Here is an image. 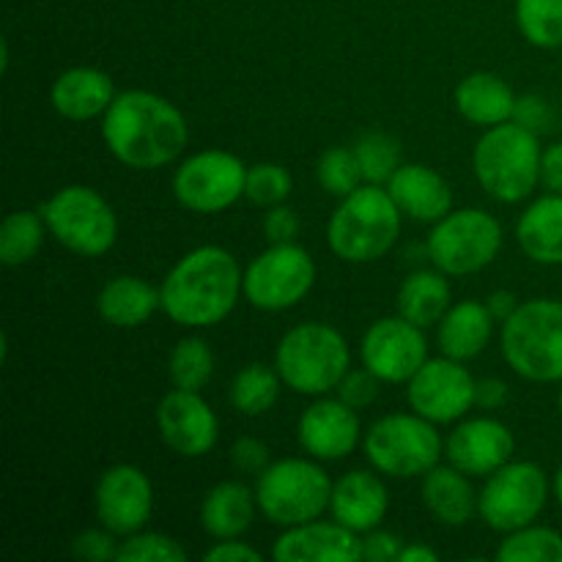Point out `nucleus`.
Segmentation results:
<instances>
[{"instance_id":"1","label":"nucleus","mask_w":562,"mask_h":562,"mask_svg":"<svg viewBox=\"0 0 562 562\" xmlns=\"http://www.w3.org/2000/svg\"><path fill=\"white\" fill-rule=\"evenodd\" d=\"M102 137L121 165L154 170L184 154L190 126L181 110L159 93L124 91L102 115Z\"/></svg>"},{"instance_id":"2","label":"nucleus","mask_w":562,"mask_h":562,"mask_svg":"<svg viewBox=\"0 0 562 562\" xmlns=\"http://www.w3.org/2000/svg\"><path fill=\"white\" fill-rule=\"evenodd\" d=\"M239 261L225 247L203 245L187 252L159 285L162 311L179 327H214L234 313L245 294Z\"/></svg>"},{"instance_id":"3","label":"nucleus","mask_w":562,"mask_h":562,"mask_svg":"<svg viewBox=\"0 0 562 562\" xmlns=\"http://www.w3.org/2000/svg\"><path fill=\"white\" fill-rule=\"evenodd\" d=\"M404 212L387 187L362 184L351 195L340 198L327 223V245L340 261L371 263L387 256L401 234Z\"/></svg>"},{"instance_id":"4","label":"nucleus","mask_w":562,"mask_h":562,"mask_svg":"<svg viewBox=\"0 0 562 562\" xmlns=\"http://www.w3.org/2000/svg\"><path fill=\"white\" fill-rule=\"evenodd\" d=\"M541 143L538 132L505 121L488 126L472 151V170L488 198L499 203H521L541 184Z\"/></svg>"},{"instance_id":"5","label":"nucleus","mask_w":562,"mask_h":562,"mask_svg":"<svg viewBox=\"0 0 562 562\" xmlns=\"http://www.w3.org/2000/svg\"><path fill=\"white\" fill-rule=\"evenodd\" d=\"M499 349L516 376L536 384L562 382V302L527 300L503 322Z\"/></svg>"},{"instance_id":"6","label":"nucleus","mask_w":562,"mask_h":562,"mask_svg":"<svg viewBox=\"0 0 562 562\" xmlns=\"http://www.w3.org/2000/svg\"><path fill=\"white\" fill-rule=\"evenodd\" d=\"M351 351L344 335L322 322H307L289 329L274 351V368L289 390L300 395H322L338 390L349 373Z\"/></svg>"},{"instance_id":"7","label":"nucleus","mask_w":562,"mask_h":562,"mask_svg":"<svg viewBox=\"0 0 562 562\" xmlns=\"http://www.w3.org/2000/svg\"><path fill=\"white\" fill-rule=\"evenodd\" d=\"M362 450L379 475L412 481L439 464L445 453L437 423L417 412H395L373 423L362 437Z\"/></svg>"},{"instance_id":"8","label":"nucleus","mask_w":562,"mask_h":562,"mask_svg":"<svg viewBox=\"0 0 562 562\" xmlns=\"http://www.w3.org/2000/svg\"><path fill=\"white\" fill-rule=\"evenodd\" d=\"M333 486L322 464L311 459H283L258 475V510L269 525L296 527L322 519L333 503Z\"/></svg>"},{"instance_id":"9","label":"nucleus","mask_w":562,"mask_h":562,"mask_svg":"<svg viewBox=\"0 0 562 562\" xmlns=\"http://www.w3.org/2000/svg\"><path fill=\"white\" fill-rule=\"evenodd\" d=\"M47 231L66 247L86 258L113 250L119 239V220L113 206L93 187L69 184L42 206Z\"/></svg>"},{"instance_id":"10","label":"nucleus","mask_w":562,"mask_h":562,"mask_svg":"<svg viewBox=\"0 0 562 562\" xmlns=\"http://www.w3.org/2000/svg\"><path fill=\"white\" fill-rule=\"evenodd\" d=\"M428 258L448 278L483 272L503 250V225L483 209H459L434 223L428 234Z\"/></svg>"},{"instance_id":"11","label":"nucleus","mask_w":562,"mask_h":562,"mask_svg":"<svg viewBox=\"0 0 562 562\" xmlns=\"http://www.w3.org/2000/svg\"><path fill=\"white\" fill-rule=\"evenodd\" d=\"M547 472L532 461H508L494 475H488L486 486L477 494V514L488 530L508 536L532 525L547 508Z\"/></svg>"},{"instance_id":"12","label":"nucleus","mask_w":562,"mask_h":562,"mask_svg":"<svg viewBox=\"0 0 562 562\" xmlns=\"http://www.w3.org/2000/svg\"><path fill=\"white\" fill-rule=\"evenodd\" d=\"M316 285V261L296 241L272 245L245 269V300L267 313L300 305Z\"/></svg>"},{"instance_id":"13","label":"nucleus","mask_w":562,"mask_h":562,"mask_svg":"<svg viewBox=\"0 0 562 562\" xmlns=\"http://www.w3.org/2000/svg\"><path fill=\"white\" fill-rule=\"evenodd\" d=\"M247 165L236 154L209 148L187 157L176 168L173 195L195 214H217L245 195Z\"/></svg>"},{"instance_id":"14","label":"nucleus","mask_w":562,"mask_h":562,"mask_svg":"<svg viewBox=\"0 0 562 562\" xmlns=\"http://www.w3.org/2000/svg\"><path fill=\"white\" fill-rule=\"evenodd\" d=\"M477 379L450 357H434L406 382L409 409L437 426L459 423L475 406Z\"/></svg>"},{"instance_id":"15","label":"nucleus","mask_w":562,"mask_h":562,"mask_svg":"<svg viewBox=\"0 0 562 562\" xmlns=\"http://www.w3.org/2000/svg\"><path fill=\"white\" fill-rule=\"evenodd\" d=\"M362 366L384 384H406L428 360L423 327L404 316H387L366 329L360 344Z\"/></svg>"},{"instance_id":"16","label":"nucleus","mask_w":562,"mask_h":562,"mask_svg":"<svg viewBox=\"0 0 562 562\" xmlns=\"http://www.w3.org/2000/svg\"><path fill=\"white\" fill-rule=\"evenodd\" d=\"M97 516L113 536H135L154 510V486L140 467L115 464L97 483Z\"/></svg>"},{"instance_id":"17","label":"nucleus","mask_w":562,"mask_h":562,"mask_svg":"<svg viewBox=\"0 0 562 562\" xmlns=\"http://www.w3.org/2000/svg\"><path fill=\"white\" fill-rule=\"evenodd\" d=\"M162 442L181 459H203L220 439V420L195 390L173 387L157 406Z\"/></svg>"},{"instance_id":"18","label":"nucleus","mask_w":562,"mask_h":562,"mask_svg":"<svg viewBox=\"0 0 562 562\" xmlns=\"http://www.w3.org/2000/svg\"><path fill=\"white\" fill-rule=\"evenodd\" d=\"M296 439L311 459L340 461L360 445V415L340 398H318L300 415Z\"/></svg>"},{"instance_id":"19","label":"nucleus","mask_w":562,"mask_h":562,"mask_svg":"<svg viewBox=\"0 0 562 562\" xmlns=\"http://www.w3.org/2000/svg\"><path fill=\"white\" fill-rule=\"evenodd\" d=\"M516 439L505 423L494 417H472L459 423L445 442V456L470 477H488L510 461Z\"/></svg>"},{"instance_id":"20","label":"nucleus","mask_w":562,"mask_h":562,"mask_svg":"<svg viewBox=\"0 0 562 562\" xmlns=\"http://www.w3.org/2000/svg\"><path fill=\"white\" fill-rule=\"evenodd\" d=\"M272 558L278 562H360L362 538L340 521L313 519L285 527L274 541Z\"/></svg>"},{"instance_id":"21","label":"nucleus","mask_w":562,"mask_h":562,"mask_svg":"<svg viewBox=\"0 0 562 562\" xmlns=\"http://www.w3.org/2000/svg\"><path fill=\"white\" fill-rule=\"evenodd\" d=\"M333 519L355 530L357 536L376 530L390 510V494L382 477L373 472L355 470L346 472L333 486Z\"/></svg>"},{"instance_id":"22","label":"nucleus","mask_w":562,"mask_h":562,"mask_svg":"<svg viewBox=\"0 0 562 562\" xmlns=\"http://www.w3.org/2000/svg\"><path fill=\"white\" fill-rule=\"evenodd\" d=\"M384 187L401 212L417 223H439L453 212V190L428 165H401Z\"/></svg>"},{"instance_id":"23","label":"nucleus","mask_w":562,"mask_h":562,"mask_svg":"<svg viewBox=\"0 0 562 562\" xmlns=\"http://www.w3.org/2000/svg\"><path fill=\"white\" fill-rule=\"evenodd\" d=\"M115 97L119 93L108 71L93 69V66L66 69L64 75L55 77L53 91H49L55 113L69 121H91L104 115Z\"/></svg>"},{"instance_id":"24","label":"nucleus","mask_w":562,"mask_h":562,"mask_svg":"<svg viewBox=\"0 0 562 562\" xmlns=\"http://www.w3.org/2000/svg\"><path fill=\"white\" fill-rule=\"evenodd\" d=\"M456 110L461 119L470 121L472 126H497L505 121H514L516 110V93L508 82L492 71H475V75L464 77L456 86Z\"/></svg>"},{"instance_id":"25","label":"nucleus","mask_w":562,"mask_h":562,"mask_svg":"<svg viewBox=\"0 0 562 562\" xmlns=\"http://www.w3.org/2000/svg\"><path fill=\"white\" fill-rule=\"evenodd\" d=\"M516 241L530 261L543 267L562 263V192H549L527 206L516 223Z\"/></svg>"},{"instance_id":"26","label":"nucleus","mask_w":562,"mask_h":562,"mask_svg":"<svg viewBox=\"0 0 562 562\" xmlns=\"http://www.w3.org/2000/svg\"><path fill=\"white\" fill-rule=\"evenodd\" d=\"M423 505L445 527H464L477 514V494L470 475L453 464H437L423 475Z\"/></svg>"},{"instance_id":"27","label":"nucleus","mask_w":562,"mask_h":562,"mask_svg":"<svg viewBox=\"0 0 562 562\" xmlns=\"http://www.w3.org/2000/svg\"><path fill=\"white\" fill-rule=\"evenodd\" d=\"M494 333V316L488 313L486 302L464 300L459 305H450L439 322V349L450 360H475L488 346Z\"/></svg>"},{"instance_id":"28","label":"nucleus","mask_w":562,"mask_h":562,"mask_svg":"<svg viewBox=\"0 0 562 562\" xmlns=\"http://www.w3.org/2000/svg\"><path fill=\"white\" fill-rule=\"evenodd\" d=\"M258 499L256 492L239 481H223L203 497L201 527L217 541L241 538L256 519Z\"/></svg>"},{"instance_id":"29","label":"nucleus","mask_w":562,"mask_h":562,"mask_svg":"<svg viewBox=\"0 0 562 562\" xmlns=\"http://www.w3.org/2000/svg\"><path fill=\"white\" fill-rule=\"evenodd\" d=\"M159 307H162L159 291L132 274H119V278L108 280L97 296V311L102 322L121 329L143 327Z\"/></svg>"},{"instance_id":"30","label":"nucleus","mask_w":562,"mask_h":562,"mask_svg":"<svg viewBox=\"0 0 562 562\" xmlns=\"http://www.w3.org/2000/svg\"><path fill=\"white\" fill-rule=\"evenodd\" d=\"M398 316L417 327H434L442 322L445 313L450 311V283L445 272L434 269H417L401 283L398 289Z\"/></svg>"},{"instance_id":"31","label":"nucleus","mask_w":562,"mask_h":562,"mask_svg":"<svg viewBox=\"0 0 562 562\" xmlns=\"http://www.w3.org/2000/svg\"><path fill=\"white\" fill-rule=\"evenodd\" d=\"M280 379L278 368H267L261 362H250L241 368L231 382V406L245 417H261L278 404L280 398Z\"/></svg>"},{"instance_id":"32","label":"nucleus","mask_w":562,"mask_h":562,"mask_svg":"<svg viewBox=\"0 0 562 562\" xmlns=\"http://www.w3.org/2000/svg\"><path fill=\"white\" fill-rule=\"evenodd\" d=\"M42 212H11L0 225V261L5 267H22L33 261L44 245Z\"/></svg>"},{"instance_id":"33","label":"nucleus","mask_w":562,"mask_h":562,"mask_svg":"<svg viewBox=\"0 0 562 562\" xmlns=\"http://www.w3.org/2000/svg\"><path fill=\"white\" fill-rule=\"evenodd\" d=\"M170 384L201 393L214 376V351L203 338H184L173 346L168 360Z\"/></svg>"},{"instance_id":"34","label":"nucleus","mask_w":562,"mask_h":562,"mask_svg":"<svg viewBox=\"0 0 562 562\" xmlns=\"http://www.w3.org/2000/svg\"><path fill=\"white\" fill-rule=\"evenodd\" d=\"M494 558L499 562H562V536L552 527L527 525L508 532Z\"/></svg>"},{"instance_id":"35","label":"nucleus","mask_w":562,"mask_h":562,"mask_svg":"<svg viewBox=\"0 0 562 562\" xmlns=\"http://www.w3.org/2000/svg\"><path fill=\"white\" fill-rule=\"evenodd\" d=\"M516 25L532 47H562V0H516Z\"/></svg>"},{"instance_id":"36","label":"nucleus","mask_w":562,"mask_h":562,"mask_svg":"<svg viewBox=\"0 0 562 562\" xmlns=\"http://www.w3.org/2000/svg\"><path fill=\"white\" fill-rule=\"evenodd\" d=\"M355 157L360 162L362 179L368 184H387L395 170L401 168V146L387 132H366L355 143Z\"/></svg>"},{"instance_id":"37","label":"nucleus","mask_w":562,"mask_h":562,"mask_svg":"<svg viewBox=\"0 0 562 562\" xmlns=\"http://www.w3.org/2000/svg\"><path fill=\"white\" fill-rule=\"evenodd\" d=\"M316 176L318 184H322L324 192L335 198H346L362 187V170L360 162L355 157V148H344V146H333L318 157L316 165Z\"/></svg>"},{"instance_id":"38","label":"nucleus","mask_w":562,"mask_h":562,"mask_svg":"<svg viewBox=\"0 0 562 562\" xmlns=\"http://www.w3.org/2000/svg\"><path fill=\"white\" fill-rule=\"evenodd\" d=\"M291 173L278 162H258L252 168H247V184H245V198L252 206L272 209L278 203H285V198L291 195Z\"/></svg>"},{"instance_id":"39","label":"nucleus","mask_w":562,"mask_h":562,"mask_svg":"<svg viewBox=\"0 0 562 562\" xmlns=\"http://www.w3.org/2000/svg\"><path fill=\"white\" fill-rule=\"evenodd\" d=\"M187 549L162 532H135L119 543L115 562H187Z\"/></svg>"},{"instance_id":"40","label":"nucleus","mask_w":562,"mask_h":562,"mask_svg":"<svg viewBox=\"0 0 562 562\" xmlns=\"http://www.w3.org/2000/svg\"><path fill=\"white\" fill-rule=\"evenodd\" d=\"M338 398L357 412L368 409L379 398V379L368 368H362V371L349 368V373L338 384Z\"/></svg>"},{"instance_id":"41","label":"nucleus","mask_w":562,"mask_h":562,"mask_svg":"<svg viewBox=\"0 0 562 562\" xmlns=\"http://www.w3.org/2000/svg\"><path fill=\"white\" fill-rule=\"evenodd\" d=\"M71 552H75L77 560L86 562H110L119 554V543H115V536L110 530H86L75 538L71 543Z\"/></svg>"},{"instance_id":"42","label":"nucleus","mask_w":562,"mask_h":562,"mask_svg":"<svg viewBox=\"0 0 562 562\" xmlns=\"http://www.w3.org/2000/svg\"><path fill=\"white\" fill-rule=\"evenodd\" d=\"M231 464L239 472H250V475H261L269 467V448L256 437L236 439L231 448Z\"/></svg>"},{"instance_id":"43","label":"nucleus","mask_w":562,"mask_h":562,"mask_svg":"<svg viewBox=\"0 0 562 562\" xmlns=\"http://www.w3.org/2000/svg\"><path fill=\"white\" fill-rule=\"evenodd\" d=\"M263 234L272 245H285V241H294L300 234V217H296L294 209H289L285 203H278L267 212L263 217Z\"/></svg>"},{"instance_id":"44","label":"nucleus","mask_w":562,"mask_h":562,"mask_svg":"<svg viewBox=\"0 0 562 562\" xmlns=\"http://www.w3.org/2000/svg\"><path fill=\"white\" fill-rule=\"evenodd\" d=\"M404 549V538L387 530H371L362 538V560L366 562H393Z\"/></svg>"},{"instance_id":"45","label":"nucleus","mask_w":562,"mask_h":562,"mask_svg":"<svg viewBox=\"0 0 562 562\" xmlns=\"http://www.w3.org/2000/svg\"><path fill=\"white\" fill-rule=\"evenodd\" d=\"M514 121H516V124L527 126V130L541 132V130H547L549 121H552V110H549L547 99H543V97H536V93H527V97L516 99Z\"/></svg>"},{"instance_id":"46","label":"nucleus","mask_w":562,"mask_h":562,"mask_svg":"<svg viewBox=\"0 0 562 562\" xmlns=\"http://www.w3.org/2000/svg\"><path fill=\"white\" fill-rule=\"evenodd\" d=\"M206 562H261V552L252 549L250 543L236 541V538H228V541H217L206 554H203Z\"/></svg>"},{"instance_id":"47","label":"nucleus","mask_w":562,"mask_h":562,"mask_svg":"<svg viewBox=\"0 0 562 562\" xmlns=\"http://www.w3.org/2000/svg\"><path fill=\"white\" fill-rule=\"evenodd\" d=\"M541 184L549 192H562V140L543 148L541 154Z\"/></svg>"},{"instance_id":"48","label":"nucleus","mask_w":562,"mask_h":562,"mask_svg":"<svg viewBox=\"0 0 562 562\" xmlns=\"http://www.w3.org/2000/svg\"><path fill=\"white\" fill-rule=\"evenodd\" d=\"M508 401V384L503 379H481L477 382L475 393V406H483V409H499V406Z\"/></svg>"},{"instance_id":"49","label":"nucleus","mask_w":562,"mask_h":562,"mask_svg":"<svg viewBox=\"0 0 562 562\" xmlns=\"http://www.w3.org/2000/svg\"><path fill=\"white\" fill-rule=\"evenodd\" d=\"M486 307L494 316V322H508L516 313V307H519V302H516V294H510V291H494L486 300Z\"/></svg>"},{"instance_id":"50","label":"nucleus","mask_w":562,"mask_h":562,"mask_svg":"<svg viewBox=\"0 0 562 562\" xmlns=\"http://www.w3.org/2000/svg\"><path fill=\"white\" fill-rule=\"evenodd\" d=\"M439 554L434 552L431 547H426V543H404V549H401L398 554V562H437Z\"/></svg>"},{"instance_id":"51","label":"nucleus","mask_w":562,"mask_h":562,"mask_svg":"<svg viewBox=\"0 0 562 562\" xmlns=\"http://www.w3.org/2000/svg\"><path fill=\"white\" fill-rule=\"evenodd\" d=\"M552 488H554V497H558V503H560V508H562V464L558 467V472H554Z\"/></svg>"},{"instance_id":"52","label":"nucleus","mask_w":562,"mask_h":562,"mask_svg":"<svg viewBox=\"0 0 562 562\" xmlns=\"http://www.w3.org/2000/svg\"><path fill=\"white\" fill-rule=\"evenodd\" d=\"M558 409H560V417H562V387H560V395H558Z\"/></svg>"}]
</instances>
